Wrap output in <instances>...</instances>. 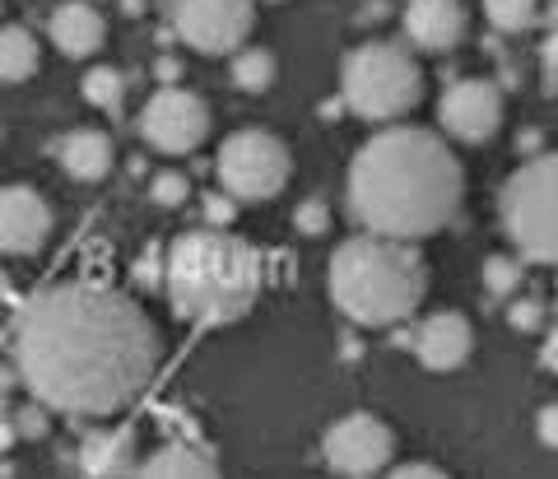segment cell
Masks as SVG:
<instances>
[{
	"mask_svg": "<svg viewBox=\"0 0 558 479\" xmlns=\"http://www.w3.org/2000/svg\"><path fill=\"white\" fill-rule=\"evenodd\" d=\"M20 378L47 410L112 415L149 386L159 331L149 312L102 284L43 289L14 331Z\"/></svg>",
	"mask_w": 558,
	"mask_h": 479,
	"instance_id": "obj_1",
	"label": "cell"
},
{
	"mask_svg": "<svg viewBox=\"0 0 558 479\" xmlns=\"http://www.w3.org/2000/svg\"><path fill=\"white\" fill-rule=\"evenodd\" d=\"M465 172L442 135L391 121L349 164V215L387 238H433L461 209Z\"/></svg>",
	"mask_w": 558,
	"mask_h": 479,
	"instance_id": "obj_2",
	"label": "cell"
},
{
	"mask_svg": "<svg viewBox=\"0 0 558 479\" xmlns=\"http://www.w3.org/2000/svg\"><path fill=\"white\" fill-rule=\"evenodd\" d=\"M163 289L178 316L196 326H229L260 298V256L229 228L201 224L168 247Z\"/></svg>",
	"mask_w": 558,
	"mask_h": 479,
	"instance_id": "obj_3",
	"label": "cell"
},
{
	"mask_svg": "<svg viewBox=\"0 0 558 479\" xmlns=\"http://www.w3.org/2000/svg\"><path fill=\"white\" fill-rule=\"evenodd\" d=\"M428 294V265L418 247L387 233H354L330 256V303L354 326H400Z\"/></svg>",
	"mask_w": 558,
	"mask_h": 479,
	"instance_id": "obj_4",
	"label": "cell"
},
{
	"mask_svg": "<svg viewBox=\"0 0 558 479\" xmlns=\"http://www.w3.org/2000/svg\"><path fill=\"white\" fill-rule=\"evenodd\" d=\"M340 88H344V108L354 117L391 127V121H400L424 98V70H418L410 47L368 43L344 57Z\"/></svg>",
	"mask_w": 558,
	"mask_h": 479,
	"instance_id": "obj_5",
	"label": "cell"
},
{
	"mask_svg": "<svg viewBox=\"0 0 558 479\" xmlns=\"http://www.w3.org/2000/svg\"><path fill=\"white\" fill-rule=\"evenodd\" d=\"M498 215L521 256L558 265V154L531 158L502 182Z\"/></svg>",
	"mask_w": 558,
	"mask_h": 479,
	"instance_id": "obj_6",
	"label": "cell"
},
{
	"mask_svg": "<svg viewBox=\"0 0 558 479\" xmlns=\"http://www.w3.org/2000/svg\"><path fill=\"white\" fill-rule=\"evenodd\" d=\"M215 172H219V187L229 191L238 205H260L289 187L293 154H289L284 140L270 135V131H256V127L233 131L223 140Z\"/></svg>",
	"mask_w": 558,
	"mask_h": 479,
	"instance_id": "obj_7",
	"label": "cell"
},
{
	"mask_svg": "<svg viewBox=\"0 0 558 479\" xmlns=\"http://www.w3.org/2000/svg\"><path fill=\"white\" fill-rule=\"evenodd\" d=\"M256 24L252 0H172V33L205 57H233Z\"/></svg>",
	"mask_w": 558,
	"mask_h": 479,
	"instance_id": "obj_8",
	"label": "cell"
},
{
	"mask_svg": "<svg viewBox=\"0 0 558 479\" xmlns=\"http://www.w3.org/2000/svg\"><path fill=\"white\" fill-rule=\"evenodd\" d=\"M140 135L159 154H191L196 145H205V135H209L205 98L182 84H163L159 94L145 103V112H140Z\"/></svg>",
	"mask_w": 558,
	"mask_h": 479,
	"instance_id": "obj_9",
	"label": "cell"
},
{
	"mask_svg": "<svg viewBox=\"0 0 558 479\" xmlns=\"http://www.w3.org/2000/svg\"><path fill=\"white\" fill-rule=\"evenodd\" d=\"M326 466L340 479H373L391 466L396 456V433L377 415H344L340 423H330V433L322 442Z\"/></svg>",
	"mask_w": 558,
	"mask_h": 479,
	"instance_id": "obj_10",
	"label": "cell"
},
{
	"mask_svg": "<svg viewBox=\"0 0 558 479\" xmlns=\"http://www.w3.org/2000/svg\"><path fill=\"white\" fill-rule=\"evenodd\" d=\"M438 121L461 145H484L502 127V94L488 80H457L438 103Z\"/></svg>",
	"mask_w": 558,
	"mask_h": 479,
	"instance_id": "obj_11",
	"label": "cell"
},
{
	"mask_svg": "<svg viewBox=\"0 0 558 479\" xmlns=\"http://www.w3.org/2000/svg\"><path fill=\"white\" fill-rule=\"evenodd\" d=\"M51 233V205L33 187H0V256H33Z\"/></svg>",
	"mask_w": 558,
	"mask_h": 479,
	"instance_id": "obj_12",
	"label": "cell"
},
{
	"mask_svg": "<svg viewBox=\"0 0 558 479\" xmlns=\"http://www.w3.org/2000/svg\"><path fill=\"white\" fill-rule=\"evenodd\" d=\"M470 349H475V331H470L461 312H433L428 322L414 331V354L428 372L461 368L470 359Z\"/></svg>",
	"mask_w": 558,
	"mask_h": 479,
	"instance_id": "obj_13",
	"label": "cell"
},
{
	"mask_svg": "<svg viewBox=\"0 0 558 479\" xmlns=\"http://www.w3.org/2000/svg\"><path fill=\"white\" fill-rule=\"evenodd\" d=\"M405 38L418 51H451L465 38L461 0H410L405 5Z\"/></svg>",
	"mask_w": 558,
	"mask_h": 479,
	"instance_id": "obj_14",
	"label": "cell"
},
{
	"mask_svg": "<svg viewBox=\"0 0 558 479\" xmlns=\"http://www.w3.org/2000/svg\"><path fill=\"white\" fill-rule=\"evenodd\" d=\"M47 33H51V43H57V51L84 61V57H94V51L108 43V20H102L89 0H65V5L51 10Z\"/></svg>",
	"mask_w": 558,
	"mask_h": 479,
	"instance_id": "obj_15",
	"label": "cell"
},
{
	"mask_svg": "<svg viewBox=\"0 0 558 479\" xmlns=\"http://www.w3.org/2000/svg\"><path fill=\"white\" fill-rule=\"evenodd\" d=\"M84 470L94 479H131L135 466V429H94L84 438Z\"/></svg>",
	"mask_w": 558,
	"mask_h": 479,
	"instance_id": "obj_16",
	"label": "cell"
},
{
	"mask_svg": "<svg viewBox=\"0 0 558 479\" xmlns=\"http://www.w3.org/2000/svg\"><path fill=\"white\" fill-rule=\"evenodd\" d=\"M57 154H61V168L75 177V182H102V177L112 172V158H117L108 131H94V127L70 131Z\"/></svg>",
	"mask_w": 558,
	"mask_h": 479,
	"instance_id": "obj_17",
	"label": "cell"
},
{
	"mask_svg": "<svg viewBox=\"0 0 558 479\" xmlns=\"http://www.w3.org/2000/svg\"><path fill=\"white\" fill-rule=\"evenodd\" d=\"M131 479H219V466L205 452H196V447L168 442V447L154 452Z\"/></svg>",
	"mask_w": 558,
	"mask_h": 479,
	"instance_id": "obj_18",
	"label": "cell"
},
{
	"mask_svg": "<svg viewBox=\"0 0 558 479\" xmlns=\"http://www.w3.org/2000/svg\"><path fill=\"white\" fill-rule=\"evenodd\" d=\"M38 65H43V47L28 28L20 24L0 28V84H24L38 75Z\"/></svg>",
	"mask_w": 558,
	"mask_h": 479,
	"instance_id": "obj_19",
	"label": "cell"
},
{
	"mask_svg": "<svg viewBox=\"0 0 558 479\" xmlns=\"http://www.w3.org/2000/svg\"><path fill=\"white\" fill-rule=\"evenodd\" d=\"M279 75V65L266 47H242L233 51V70H229V80L242 88V94H266V88L275 84Z\"/></svg>",
	"mask_w": 558,
	"mask_h": 479,
	"instance_id": "obj_20",
	"label": "cell"
},
{
	"mask_svg": "<svg viewBox=\"0 0 558 479\" xmlns=\"http://www.w3.org/2000/svg\"><path fill=\"white\" fill-rule=\"evenodd\" d=\"M484 14L498 33H526L539 20V0H484Z\"/></svg>",
	"mask_w": 558,
	"mask_h": 479,
	"instance_id": "obj_21",
	"label": "cell"
},
{
	"mask_svg": "<svg viewBox=\"0 0 558 479\" xmlns=\"http://www.w3.org/2000/svg\"><path fill=\"white\" fill-rule=\"evenodd\" d=\"M84 98L94 103V108H117L121 103V88H126V80H121V70L112 65H94L89 75H84Z\"/></svg>",
	"mask_w": 558,
	"mask_h": 479,
	"instance_id": "obj_22",
	"label": "cell"
},
{
	"mask_svg": "<svg viewBox=\"0 0 558 479\" xmlns=\"http://www.w3.org/2000/svg\"><path fill=\"white\" fill-rule=\"evenodd\" d=\"M521 279H526V271H521L517 256H488L484 261V289L494 298H512L521 289Z\"/></svg>",
	"mask_w": 558,
	"mask_h": 479,
	"instance_id": "obj_23",
	"label": "cell"
},
{
	"mask_svg": "<svg viewBox=\"0 0 558 479\" xmlns=\"http://www.w3.org/2000/svg\"><path fill=\"white\" fill-rule=\"evenodd\" d=\"M149 196L159 201V205H168V209H178V205H186V196H191V182L182 172H159L149 182Z\"/></svg>",
	"mask_w": 558,
	"mask_h": 479,
	"instance_id": "obj_24",
	"label": "cell"
},
{
	"mask_svg": "<svg viewBox=\"0 0 558 479\" xmlns=\"http://www.w3.org/2000/svg\"><path fill=\"white\" fill-rule=\"evenodd\" d=\"M293 228H299L303 238L326 233V228H330V209H326V201H303V205H299V215H293Z\"/></svg>",
	"mask_w": 558,
	"mask_h": 479,
	"instance_id": "obj_25",
	"label": "cell"
},
{
	"mask_svg": "<svg viewBox=\"0 0 558 479\" xmlns=\"http://www.w3.org/2000/svg\"><path fill=\"white\" fill-rule=\"evenodd\" d=\"M233 196L223 191V196H205V224H215V228H229V219H233Z\"/></svg>",
	"mask_w": 558,
	"mask_h": 479,
	"instance_id": "obj_26",
	"label": "cell"
},
{
	"mask_svg": "<svg viewBox=\"0 0 558 479\" xmlns=\"http://www.w3.org/2000/svg\"><path fill=\"white\" fill-rule=\"evenodd\" d=\"M535 433H539V442H545V447H554V452H558V400H554V405H545V410L535 415Z\"/></svg>",
	"mask_w": 558,
	"mask_h": 479,
	"instance_id": "obj_27",
	"label": "cell"
},
{
	"mask_svg": "<svg viewBox=\"0 0 558 479\" xmlns=\"http://www.w3.org/2000/svg\"><path fill=\"white\" fill-rule=\"evenodd\" d=\"M539 322H545V308L531 303V298H526V303H517V308H512V326H517V331H535Z\"/></svg>",
	"mask_w": 558,
	"mask_h": 479,
	"instance_id": "obj_28",
	"label": "cell"
},
{
	"mask_svg": "<svg viewBox=\"0 0 558 479\" xmlns=\"http://www.w3.org/2000/svg\"><path fill=\"white\" fill-rule=\"evenodd\" d=\"M387 479H447L438 466H424V460H414V466H396Z\"/></svg>",
	"mask_w": 558,
	"mask_h": 479,
	"instance_id": "obj_29",
	"label": "cell"
},
{
	"mask_svg": "<svg viewBox=\"0 0 558 479\" xmlns=\"http://www.w3.org/2000/svg\"><path fill=\"white\" fill-rule=\"evenodd\" d=\"M14 429H20V433H33V438H38V433L47 429V423H43V410H38V405H28V410H20V419H14Z\"/></svg>",
	"mask_w": 558,
	"mask_h": 479,
	"instance_id": "obj_30",
	"label": "cell"
},
{
	"mask_svg": "<svg viewBox=\"0 0 558 479\" xmlns=\"http://www.w3.org/2000/svg\"><path fill=\"white\" fill-rule=\"evenodd\" d=\"M154 75H159L163 84H178V75H182V61H172V57H163L159 65H154Z\"/></svg>",
	"mask_w": 558,
	"mask_h": 479,
	"instance_id": "obj_31",
	"label": "cell"
},
{
	"mask_svg": "<svg viewBox=\"0 0 558 479\" xmlns=\"http://www.w3.org/2000/svg\"><path fill=\"white\" fill-rule=\"evenodd\" d=\"M545 368H549L554 378H558V326L549 331V340H545Z\"/></svg>",
	"mask_w": 558,
	"mask_h": 479,
	"instance_id": "obj_32",
	"label": "cell"
},
{
	"mask_svg": "<svg viewBox=\"0 0 558 479\" xmlns=\"http://www.w3.org/2000/svg\"><path fill=\"white\" fill-rule=\"evenodd\" d=\"M545 61H549V65H554V70H558V33H554V38H549V43H545Z\"/></svg>",
	"mask_w": 558,
	"mask_h": 479,
	"instance_id": "obj_33",
	"label": "cell"
},
{
	"mask_svg": "<svg viewBox=\"0 0 558 479\" xmlns=\"http://www.w3.org/2000/svg\"><path fill=\"white\" fill-rule=\"evenodd\" d=\"M14 433H20V429H10V423H0V447H10Z\"/></svg>",
	"mask_w": 558,
	"mask_h": 479,
	"instance_id": "obj_34",
	"label": "cell"
}]
</instances>
